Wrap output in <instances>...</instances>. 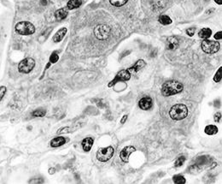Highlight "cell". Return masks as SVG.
Segmentation results:
<instances>
[{
	"label": "cell",
	"mask_w": 222,
	"mask_h": 184,
	"mask_svg": "<svg viewBox=\"0 0 222 184\" xmlns=\"http://www.w3.org/2000/svg\"><path fill=\"white\" fill-rule=\"evenodd\" d=\"M173 181L176 184H185L186 182L185 177H183L181 175H175V176H173Z\"/></svg>",
	"instance_id": "cell-22"
},
{
	"label": "cell",
	"mask_w": 222,
	"mask_h": 184,
	"mask_svg": "<svg viewBox=\"0 0 222 184\" xmlns=\"http://www.w3.org/2000/svg\"><path fill=\"white\" fill-rule=\"evenodd\" d=\"M40 3L42 5H46L48 3V0H41Z\"/></svg>",
	"instance_id": "cell-37"
},
{
	"label": "cell",
	"mask_w": 222,
	"mask_h": 184,
	"mask_svg": "<svg viewBox=\"0 0 222 184\" xmlns=\"http://www.w3.org/2000/svg\"><path fill=\"white\" fill-rule=\"evenodd\" d=\"M66 143V140L64 137H57V138H54L53 140H51V146L52 147H60V146H62L64 144Z\"/></svg>",
	"instance_id": "cell-19"
},
{
	"label": "cell",
	"mask_w": 222,
	"mask_h": 184,
	"mask_svg": "<svg viewBox=\"0 0 222 184\" xmlns=\"http://www.w3.org/2000/svg\"><path fill=\"white\" fill-rule=\"evenodd\" d=\"M145 66V62L143 60V59H140V60H138V61H137L136 63H135V64L132 66V67H131V68H128V70L130 72H138L139 71L140 69H142V68H144Z\"/></svg>",
	"instance_id": "cell-17"
},
{
	"label": "cell",
	"mask_w": 222,
	"mask_h": 184,
	"mask_svg": "<svg viewBox=\"0 0 222 184\" xmlns=\"http://www.w3.org/2000/svg\"><path fill=\"white\" fill-rule=\"evenodd\" d=\"M93 142H94V140L91 137H88V138L84 139V140H82V143H81L82 147H83V150L85 152H89L91 149V147H92Z\"/></svg>",
	"instance_id": "cell-14"
},
{
	"label": "cell",
	"mask_w": 222,
	"mask_h": 184,
	"mask_svg": "<svg viewBox=\"0 0 222 184\" xmlns=\"http://www.w3.org/2000/svg\"><path fill=\"white\" fill-rule=\"evenodd\" d=\"M158 21L162 25H169L173 22V21L170 17L168 16H166V15H162L160 16L158 18Z\"/></svg>",
	"instance_id": "cell-21"
},
{
	"label": "cell",
	"mask_w": 222,
	"mask_h": 184,
	"mask_svg": "<svg viewBox=\"0 0 222 184\" xmlns=\"http://www.w3.org/2000/svg\"><path fill=\"white\" fill-rule=\"evenodd\" d=\"M81 4H82V0H69L67 6L68 10H74L79 8Z\"/></svg>",
	"instance_id": "cell-20"
},
{
	"label": "cell",
	"mask_w": 222,
	"mask_h": 184,
	"mask_svg": "<svg viewBox=\"0 0 222 184\" xmlns=\"http://www.w3.org/2000/svg\"><path fill=\"white\" fill-rule=\"evenodd\" d=\"M211 162H212V159L209 156L202 155V156H199L196 158L195 164L198 168H201L204 165H209V164H211Z\"/></svg>",
	"instance_id": "cell-11"
},
{
	"label": "cell",
	"mask_w": 222,
	"mask_h": 184,
	"mask_svg": "<svg viewBox=\"0 0 222 184\" xmlns=\"http://www.w3.org/2000/svg\"><path fill=\"white\" fill-rule=\"evenodd\" d=\"M215 3H217L218 5H221L222 4V0H215Z\"/></svg>",
	"instance_id": "cell-38"
},
{
	"label": "cell",
	"mask_w": 222,
	"mask_h": 184,
	"mask_svg": "<svg viewBox=\"0 0 222 184\" xmlns=\"http://www.w3.org/2000/svg\"><path fill=\"white\" fill-rule=\"evenodd\" d=\"M69 130H70V128H68V127H66V128H63V129H61V130H58V132H57V133H58V134L68 133V132H70Z\"/></svg>",
	"instance_id": "cell-33"
},
{
	"label": "cell",
	"mask_w": 222,
	"mask_h": 184,
	"mask_svg": "<svg viewBox=\"0 0 222 184\" xmlns=\"http://www.w3.org/2000/svg\"><path fill=\"white\" fill-rule=\"evenodd\" d=\"M218 131H219L218 127L216 125H213V124H209L208 126H206L204 129V132L208 135H215L218 133Z\"/></svg>",
	"instance_id": "cell-18"
},
{
	"label": "cell",
	"mask_w": 222,
	"mask_h": 184,
	"mask_svg": "<svg viewBox=\"0 0 222 184\" xmlns=\"http://www.w3.org/2000/svg\"><path fill=\"white\" fill-rule=\"evenodd\" d=\"M114 153V149L112 147L100 148L97 153V158L101 162H106L113 157Z\"/></svg>",
	"instance_id": "cell-7"
},
{
	"label": "cell",
	"mask_w": 222,
	"mask_h": 184,
	"mask_svg": "<svg viewBox=\"0 0 222 184\" xmlns=\"http://www.w3.org/2000/svg\"><path fill=\"white\" fill-rule=\"evenodd\" d=\"M67 34V28L66 27H62L61 28L60 30H58L56 33V34L53 37V41L57 43V42H60L63 40V38L65 37V35Z\"/></svg>",
	"instance_id": "cell-13"
},
{
	"label": "cell",
	"mask_w": 222,
	"mask_h": 184,
	"mask_svg": "<svg viewBox=\"0 0 222 184\" xmlns=\"http://www.w3.org/2000/svg\"><path fill=\"white\" fill-rule=\"evenodd\" d=\"M35 66V61L33 58H27L21 62L18 65V70L23 74H28L34 69Z\"/></svg>",
	"instance_id": "cell-5"
},
{
	"label": "cell",
	"mask_w": 222,
	"mask_h": 184,
	"mask_svg": "<svg viewBox=\"0 0 222 184\" xmlns=\"http://www.w3.org/2000/svg\"><path fill=\"white\" fill-rule=\"evenodd\" d=\"M55 171H56V170H55L54 168H51V169H49V173L50 174H54Z\"/></svg>",
	"instance_id": "cell-36"
},
{
	"label": "cell",
	"mask_w": 222,
	"mask_h": 184,
	"mask_svg": "<svg viewBox=\"0 0 222 184\" xmlns=\"http://www.w3.org/2000/svg\"><path fill=\"white\" fill-rule=\"evenodd\" d=\"M5 92H6V87H3V86H2L1 88H0V99H1V100L3 99V96H4V94H5Z\"/></svg>",
	"instance_id": "cell-30"
},
{
	"label": "cell",
	"mask_w": 222,
	"mask_h": 184,
	"mask_svg": "<svg viewBox=\"0 0 222 184\" xmlns=\"http://www.w3.org/2000/svg\"><path fill=\"white\" fill-rule=\"evenodd\" d=\"M211 35H212V30L209 27H203V28H202L201 30L199 31L198 33L199 37L201 38V39H203V40L209 39Z\"/></svg>",
	"instance_id": "cell-15"
},
{
	"label": "cell",
	"mask_w": 222,
	"mask_h": 184,
	"mask_svg": "<svg viewBox=\"0 0 222 184\" xmlns=\"http://www.w3.org/2000/svg\"><path fill=\"white\" fill-rule=\"evenodd\" d=\"M131 78V73L128 69H123L118 73L117 75H115V77L113 81H111L109 84V87H111L112 86L115 85L117 82H127L128 80H130Z\"/></svg>",
	"instance_id": "cell-8"
},
{
	"label": "cell",
	"mask_w": 222,
	"mask_h": 184,
	"mask_svg": "<svg viewBox=\"0 0 222 184\" xmlns=\"http://www.w3.org/2000/svg\"><path fill=\"white\" fill-rule=\"evenodd\" d=\"M128 0H109V2L112 5L116 7H121L123 6L124 4L127 3Z\"/></svg>",
	"instance_id": "cell-24"
},
{
	"label": "cell",
	"mask_w": 222,
	"mask_h": 184,
	"mask_svg": "<svg viewBox=\"0 0 222 184\" xmlns=\"http://www.w3.org/2000/svg\"><path fill=\"white\" fill-rule=\"evenodd\" d=\"M188 108L184 104H176L171 107L169 111V116L173 120L179 121L185 119L188 116Z\"/></svg>",
	"instance_id": "cell-2"
},
{
	"label": "cell",
	"mask_w": 222,
	"mask_h": 184,
	"mask_svg": "<svg viewBox=\"0 0 222 184\" xmlns=\"http://www.w3.org/2000/svg\"><path fill=\"white\" fill-rule=\"evenodd\" d=\"M213 80H214V82H215V83H219L220 81L222 80V66H220L218 69H217V71L215 72V75H214V78H213Z\"/></svg>",
	"instance_id": "cell-23"
},
{
	"label": "cell",
	"mask_w": 222,
	"mask_h": 184,
	"mask_svg": "<svg viewBox=\"0 0 222 184\" xmlns=\"http://www.w3.org/2000/svg\"><path fill=\"white\" fill-rule=\"evenodd\" d=\"M127 115H124V116H123V117H122V119L121 120V124H124L125 122L127 121Z\"/></svg>",
	"instance_id": "cell-35"
},
{
	"label": "cell",
	"mask_w": 222,
	"mask_h": 184,
	"mask_svg": "<svg viewBox=\"0 0 222 184\" xmlns=\"http://www.w3.org/2000/svg\"><path fill=\"white\" fill-rule=\"evenodd\" d=\"M58 59H59V56H58L56 52H53V53L51 55V57H50V63H51V64H56V63L58 61Z\"/></svg>",
	"instance_id": "cell-27"
},
{
	"label": "cell",
	"mask_w": 222,
	"mask_h": 184,
	"mask_svg": "<svg viewBox=\"0 0 222 184\" xmlns=\"http://www.w3.org/2000/svg\"><path fill=\"white\" fill-rule=\"evenodd\" d=\"M178 46V40L175 36H170L168 38L167 40V43H166V48L168 50L170 51H173L175 49H177Z\"/></svg>",
	"instance_id": "cell-12"
},
{
	"label": "cell",
	"mask_w": 222,
	"mask_h": 184,
	"mask_svg": "<svg viewBox=\"0 0 222 184\" xmlns=\"http://www.w3.org/2000/svg\"><path fill=\"white\" fill-rule=\"evenodd\" d=\"M110 31V27L109 26L104 25V24H101V25H98L95 27L94 34L97 39L100 40H104L109 36Z\"/></svg>",
	"instance_id": "cell-6"
},
{
	"label": "cell",
	"mask_w": 222,
	"mask_h": 184,
	"mask_svg": "<svg viewBox=\"0 0 222 184\" xmlns=\"http://www.w3.org/2000/svg\"><path fill=\"white\" fill-rule=\"evenodd\" d=\"M44 182V181L43 180H40V179H39L38 178L37 179H34V180H31V181H29V183H43Z\"/></svg>",
	"instance_id": "cell-34"
},
{
	"label": "cell",
	"mask_w": 222,
	"mask_h": 184,
	"mask_svg": "<svg viewBox=\"0 0 222 184\" xmlns=\"http://www.w3.org/2000/svg\"><path fill=\"white\" fill-rule=\"evenodd\" d=\"M185 162V156H179V157L175 160L174 162V166L175 167H180L182 166L184 163Z\"/></svg>",
	"instance_id": "cell-25"
},
{
	"label": "cell",
	"mask_w": 222,
	"mask_h": 184,
	"mask_svg": "<svg viewBox=\"0 0 222 184\" xmlns=\"http://www.w3.org/2000/svg\"><path fill=\"white\" fill-rule=\"evenodd\" d=\"M16 32L17 34H21V35H24V36H27V35H31V34H34L35 32V27L33 24L29 22V21H21L16 25Z\"/></svg>",
	"instance_id": "cell-3"
},
{
	"label": "cell",
	"mask_w": 222,
	"mask_h": 184,
	"mask_svg": "<svg viewBox=\"0 0 222 184\" xmlns=\"http://www.w3.org/2000/svg\"><path fill=\"white\" fill-rule=\"evenodd\" d=\"M214 106L215 107V108H217V109H220V107H221V102H220V99H217L215 100V102H214Z\"/></svg>",
	"instance_id": "cell-31"
},
{
	"label": "cell",
	"mask_w": 222,
	"mask_h": 184,
	"mask_svg": "<svg viewBox=\"0 0 222 184\" xmlns=\"http://www.w3.org/2000/svg\"><path fill=\"white\" fill-rule=\"evenodd\" d=\"M214 37H215V39L217 40H222V31H219V32L215 33V34L214 35Z\"/></svg>",
	"instance_id": "cell-32"
},
{
	"label": "cell",
	"mask_w": 222,
	"mask_h": 184,
	"mask_svg": "<svg viewBox=\"0 0 222 184\" xmlns=\"http://www.w3.org/2000/svg\"><path fill=\"white\" fill-rule=\"evenodd\" d=\"M136 152V148L132 146H127V147H124L121 150V153H120V157H121V160L123 161L124 163H128L129 162V157L132 153Z\"/></svg>",
	"instance_id": "cell-9"
},
{
	"label": "cell",
	"mask_w": 222,
	"mask_h": 184,
	"mask_svg": "<svg viewBox=\"0 0 222 184\" xmlns=\"http://www.w3.org/2000/svg\"><path fill=\"white\" fill-rule=\"evenodd\" d=\"M67 16V10L65 9V8H62V9H59L58 10H57L55 12V17L57 21H62L65 19Z\"/></svg>",
	"instance_id": "cell-16"
},
{
	"label": "cell",
	"mask_w": 222,
	"mask_h": 184,
	"mask_svg": "<svg viewBox=\"0 0 222 184\" xmlns=\"http://www.w3.org/2000/svg\"><path fill=\"white\" fill-rule=\"evenodd\" d=\"M184 89V86L182 83L177 81H168L166 82L162 87V95L165 97L175 95L181 92Z\"/></svg>",
	"instance_id": "cell-1"
},
{
	"label": "cell",
	"mask_w": 222,
	"mask_h": 184,
	"mask_svg": "<svg viewBox=\"0 0 222 184\" xmlns=\"http://www.w3.org/2000/svg\"><path fill=\"white\" fill-rule=\"evenodd\" d=\"M202 50L207 54H215L218 52L220 48V45L218 41L211 40H204L201 44Z\"/></svg>",
	"instance_id": "cell-4"
},
{
	"label": "cell",
	"mask_w": 222,
	"mask_h": 184,
	"mask_svg": "<svg viewBox=\"0 0 222 184\" xmlns=\"http://www.w3.org/2000/svg\"><path fill=\"white\" fill-rule=\"evenodd\" d=\"M221 118H222V115L220 111L216 112L215 114V116H214V120H215V123H220V120H221Z\"/></svg>",
	"instance_id": "cell-28"
},
{
	"label": "cell",
	"mask_w": 222,
	"mask_h": 184,
	"mask_svg": "<svg viewBox=\"0 0 222 184\" xmlns=\"http://www.w3.org/2000/svg\"><path fill=\"white\" fill-rule=\"evenodd\" d=\"M45 114H46V111L44 110H36L32 113L33 116H35V117H42L45 116Z\"/></svg>",
	"instance_id": "cell-26"
},
{
	"label": "cell",
	"mask_w": 222,
	"mask_h": 184,
	"mask_svg": "<svg viewBox=\"0 0 222 184\" xmlns=\"http://www.w3.org/2000/svg\"><path fill=\"white\" fill-rule=\"evenodd\" d=\"M152 105H153V102H152V99L150 97H144L138 102L139 108L143 111L150 110L152 107Z\"/></svg>",
	"instance_id": "cell-10"
},
{
	"label": "cell",
	"mask_w": 222,
	"mask_h": 184,
	"mask_svg": "<svg viewBox=\"0 0 222 184\" xmlns=\"http://www.w3.org/2000/svg\"><path fill=\"white\" fill-rule=\"evenodd\" d=\"M196 33V28L195 27H190L186 29V34H188L190 37H192Z\"/></svg>",
	"instance_id": "cell-29"
},
{
	"label": "cell",
	"mask_w": 222,
	"mask_h": 184,
	"mask_svg": "<svg viewBox=\"0 0 222 184\" xmlns=\"http://www.w3.org/2000/svg\"><path fill=\"white\" fill-rule=\"evenodd\" d=\"M205 1H209V0H205Z\"/></svg>",
	"instance_id": "cell-39"
}]
</instances>
